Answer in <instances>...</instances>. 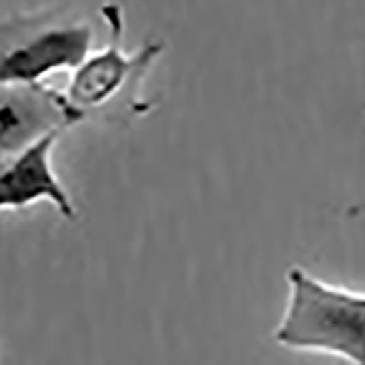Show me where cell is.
Listing matches in <instances>:
<instances>
[{
    "instance_id": "obj_1",
    "label": "cell",
    "mask_w": 365,
    "mask_h": 365,
    "mask_svg": "<svg viewBox=\"0 0 365 365\" xmlns=\"http://www.w3.org/2000/svg\"><path fill=\"white\" fill-rule=\"evenodd\" d=\"M291 298L274 331L279 345L365 365V294L329 285L299 267L287 272Z\"/></svg>"
},
{
    "instance_id": "obj_2",
    "label": "cell",
    "mask_w": 365,
    "mask_h": 365,
    "mask_svg": "<svg viewBox=\"0 0 365 365\" xmlns=\"http://www.w3.org/2000/svg\"><path fill=\"white\" fill-rule=\"evenodd\" d=\"M101 15L110 29V41L103 50L88 55L75 68L64 96L84 120H123L125 117L143 115L152 108L148 101L139 97L150 68L165 51L163 42H146L141 50L128 55L120 42L125 35V21L119 6H103Z\"/></svg>"
},
{
    "instance_id": "obj_3",
    "label": "cell",
    "mask_w": 365,
    "mask_h": 365,
    "mask_svg": "<svg viewBox=\"0 0 365 365\" xmlns=\"http://www.w3.org/2000/svg\"><path fill=\"white\" fill-rule=\"evenodd\" d=\"M93 31L84 22L48 9L0 19V84H35L86 61Z\"/></svg>"
},
{
    "instance_id": "obj_4",
    "label": "cell",
    "mask_w": 365,
    "mask_h": 365,
    "mask_svg": "<svg viewBox=\"0 0 365 365\" xmlns=\"http://www.w3.org/2000/svg\"><path fill=\"white\" fill-rule=\"evenodd\" d=\"M83 120L64 91L42 83L0 84V163Z\"/></svg>"
},
{
    "instance_id": "obj_5",
    "label": "cell",
    "mask_w": 365,
    "mask_h": 365,
    "mask_svg": "<svg viewBox=\"0 0 365 365\" xmlns=\"http://www.w3.org/2000/svg\"><path fill=\"white\" fill-rule=\"evenodd\" d=\"M61 133H48L17 155L0 163V208H21L38 200H48L63 217L70 221L77 217L70 195L51 166V150Z\"/></svg>"
}]
</instances>
